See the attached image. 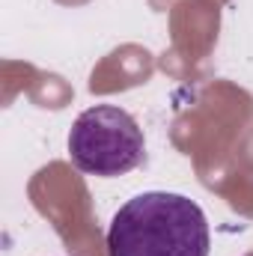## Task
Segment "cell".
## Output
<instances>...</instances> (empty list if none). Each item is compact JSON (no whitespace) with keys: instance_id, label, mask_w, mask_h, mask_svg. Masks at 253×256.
Instances as JSON below:
<instances>
[{"instance_id":"7a4b0ae2","label":"cell","mask_w":253,"mask_h":256,"mask_svg":"<svg viewBox=\"0 0 253 256\" xmlns=\"http://www.w3.org/2000/svg\"><path fill=\"white\" fill-rule=\"evenodd\" d=\"M72 164L96 179H114L146 161V140L137 120L116 104L86 108L68 131Z\"/></svg>"},{"instance_id":"3957f363","label":"cell","mask_w":253,"mask_h":256,"mask_svg":"<svg viewBox=\"0 0 253 256\" xmlns=\"http://www.w3.org/2000/svg\"><path fill=\"white\" fill-rule=\"evenodd\" d=\"M248 256H253V254H248Z\"/></svg>"},{"instance_id":"6da1fadb","label":"cell","mask_w":253,"mask_h":256,"mask_svg":"<svg viewBox=\"0 0 253 256\" xmlns=\"http://www.w3.org/2000/svg\"><path fill=\"white\" fill-rule=\"evenodd\" d=\"M208 218L185 194H137L108 226V256H208Z\"/></svg>"}]
</instances>
